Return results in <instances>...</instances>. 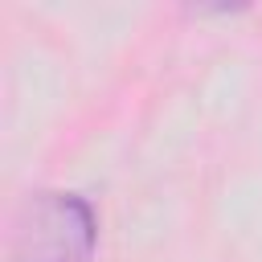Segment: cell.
<instances>
[{"label":"cell","instance_id":"6da1fadb","mask_svg":"<svg viewBox=\"0 0 262 262\" xmlns=\"http://www.w3.org/2000/svg\"><path fill=\"white\" fill-rule=\"evenodd\" d=\"M98 242V217L78 192H33L8 233V262H86Z\"/></svg>","mask_w":262,"mask_h":262}]
</instances>
